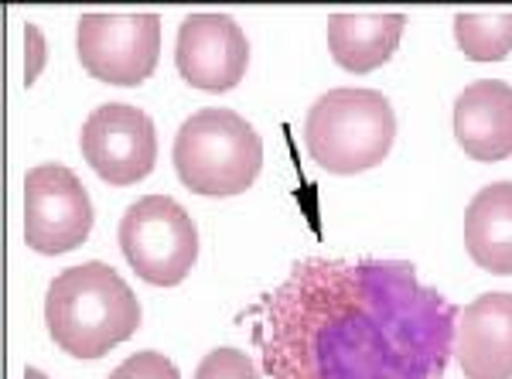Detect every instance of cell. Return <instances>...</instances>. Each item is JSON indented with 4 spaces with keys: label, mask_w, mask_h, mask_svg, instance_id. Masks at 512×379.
<instances>
[{
    "label": "cell",
    "mask_w": 512,
    "mask_h": 379,
    "mask_svg": "<svg viewBox=\"0 0 512 379\" xmlns=\"http://www.w3.org/2000/svg\"><path fill=\"white\" fill-rule=\"evenodd\" d=\"M253 345L270 379H444L461 311L403 260H301L263 294Z\"/></svg>",
    "instance_id": "obj_1"
},
{
    "label": "cell",
    "mask_w": 512,
    "mask_h": 379,
    "mask_svg": "<svg viewBox=\"0 0 512 379\" xmlns=\"http://www.w3.org/2000/svg\"><path fill=\"white\" fill-rule=\"evenodd\" d=\"M45 325L52 342L76 359H99L140 325V304L110 263H79L48 284Z\"/></svg>",
    "instance_id": "obj_2"
},
{
    "label": "cell",
    "mask_w": 512,
    "mask_h": 379,
    "mask_svg": "<svg viewBox=\"0 0 512 379\" xmlns=\"http://www.w3.org/2000/svg\"><path fill=\"white\" fill-rule=\"evenodd\" d=\"M396 140V113L376 89H332L308 110L304 147L332 175H359L386 161Z\"/></svg>",
    "instance_id": "obj_3"
},
{
    "label": "cell",
    "mask_w": 512,
    "mask_h": 379,
    "mask_svg": "<svg viewBox=\"0 0 512 379\" xmlns=\"http://www.w3.org/2000/svg\"><path fill=\"white\" fill-rule=\"evenodd\" d=\"M171 158L188 192L229 199L260 178L263 140L233 110H198L181 123Z\"/></svg>",
    "instance_id": "obj_4"
},
{
    "label": "cell",
    "mask_w": 512,
    "mask_h": 379,
    "mask_svg": "<svg viewBox=\"0 0 512 379\" xmlns=\"http://www.w3.org/2000/svg\"><path fill=\"white\" fill-rule=\"evenodd\" d=\"M120 250L130 270L154 287H178L198 260L195 222L171 195H144L123 212Z\"/></svg>",
    "instance_id": "obj_5"
},
{
    "label": "cell",
    "mask_w": 512,
    "mask_h": 379,
    "mask_svg": "<svg viewBox=\"0 0 512 379\" xmlns=\"http://www.w3.org/2000/svg\"><path fill=\"white\" fill-rule=\"evenodd\" d=\"M82 69L110 86H140L161 55L158 14H82L76 28Z\"/></svg>",
    "instance_id": "obj_6"
},
{
    "label": "cell",
    "mask_w": 512,
    "mask_h": 379,
    "mask_svg": "<svg viewBox=\"0 0 512 379\" xmlns=\"http://www.w3.org/2000/svg\"><path fill=\"white\" fill-rule=\"evenodd\" d=\"M93 229V202L65 164H38L24 175V243L45 257L76 250Z\"/></svg>",
    "instance_id": "obj_7"
},
{
    "label": "cell",
    "mask_w": 512,
    "mask_h": 379,
    "mask_svg": "<svg viewBox=\"0 0 512 379\" xmlns=\"http://www.w3.org/2000/svg\"><path fill=\"white\" fill-rule=\"evenodd\" d=\"M82 158L106 185H137L158 161V130L130 103H103L82 123Z\"/></svg>",
    "instance_id": "obj_8"
},
{
    "label": "cell",
    "mask_w": 512,
    "mask_h": 379,
    "mask_svg": "<svg viewBox=\"0 0 512 379\" xmlns=\"http://www.w3.org/2000/svg\"><path fill=\"white\" fill-rule=\"evenodd\" d=\"M175 65L188 86L226 93L246 76L250 41L229 14H188L178 28Z\"/></svg>",
    "instance_id": "obj_9"
},
{
    "label": "cell",
    "mask_w": 512,
    "mask_h": 379,
    "mask_svg": "<svg viewBox=\"0 0 512 379\" xmlns=\"http://www.w3.org/2000/svg\"><path fill=\"white\" fill-rule=\"evenodd\" d=\"M454 356L465 379H512V294L489 291L461 311Z\"/></svg>",
    "instance_id": "obj_10"
},
{
    "label": "cell",
    "mask_w": 512,
    "mask_h": 379,
    "mask_svg": "<svg viewBox=\"0 0 512 379\" xmlns=\"http://www.w3.org/2000/svg\"><path fill=\"white\" fill-rule=\"evenodd\" d=\"M454 137L472 161L495 164L512 158V86L478 79L454 103Z\"/></svg>",
    "instance_id": "obj_11"
},
{
    "label": "cell",
    "mask_w": 512,
    "mask_h": 379,
    "mask_svg": "<svg viewBox=\"0 0 512 379\" xmlns=\"http://www.w3.org/2000/svg\"><path fill=\"white\" fill-rule=\"evenodd\" d=\"M407 18L403 14H332L328 18V52L345 72L366 76L393 59Z\"/></svg>",
    "instance_id": "obj_12"
},
{
    "label": "cell",
    "mask_w": 512,
    "mask_h": 379,
    "mask_svg": "<svg viewBox=\"0 0 512 379\" xmlns=\"http://www.w3.org/2000/svg\"><path fill=\"white\" fill-rule=\"evenodd\" d=\"M465 250L489 274H512V181H492L468 202Z\"/></svg>",
    "instance_id": "obj_13"
},
{
    "label": "cell",
    "mask_w": 512,
    "mask_h": 379,
    "mask_svg": "<svg viewBox=\"0 0 512 379\" xmlns=\"http://www.w3.org/2000/svg\"><path fill=\"white\" fill-rule=\"evenodd\" d=\"M454 38L465 59L502 62L512 52V11H461L454 14Z\"/></svg>",
    "instance_id": "obj_14"
},
{
    "label": "cell",
    "mask_w": 512,
    "mask_h": 379,
    "mask_svg": "<svg viewBox=\"0 0 512 379\" xmlns=\"http://www.w3.org/2000/svg\"><path fill=\"white\" fill-rule=\"evenodd\" d=\"M195 379H260V373H256L253 359L246 352L222 345V349H212L209 356L198 362Z\"/></svg>",
    "instance_id": "obj_15"
},
{
    "label": "cell",
    "mask_w": 512,
    "mask_h": 379,
    "mask_svg": "<svg viewBox=\"0 0 512 379\" xmlns=\"http://www.w3.org/2000/svg\"><path fill=\"white\" fill-rule=\"evenodd\" d=\"M110 379H181L178 366L161 352H137L127 362H120L117 369L110 373Z\"/></svg>",
    "instance_id": "obj_16"
},
{
    "label": "cell",
    "mask_w": 512,
    "mask_h": 379,
    "mask_svg": "<svg viewBox=\"0 0 512 379\" xmlns=\"http://www.w3.org/2000/svg\"><path fill=\"white\" fill-rule=\"evenodd\" d=\"M24 52H28V65H24V86H31V82L38 79L41 65L48 59V45L45 38H41V31L35 24H24Z\"/></svg>",
    "instance_id": "obj_17"
},
{
    "label": "cell",
    "mask_w": 512,
    "mask_h": 379,
    "mask_svg": "<svg viewBox=\"0 0 512 379\" xmlns=\"http://www.w3.org/2000/svg\"><path fill=\"white\" fill-rule=\"evenodd\" d=\"M24 379H48L45 373H41V369H35V366H28L24 369Z\"/></svg>",
    "instance_id": "obj_18"
}]
</instances>
